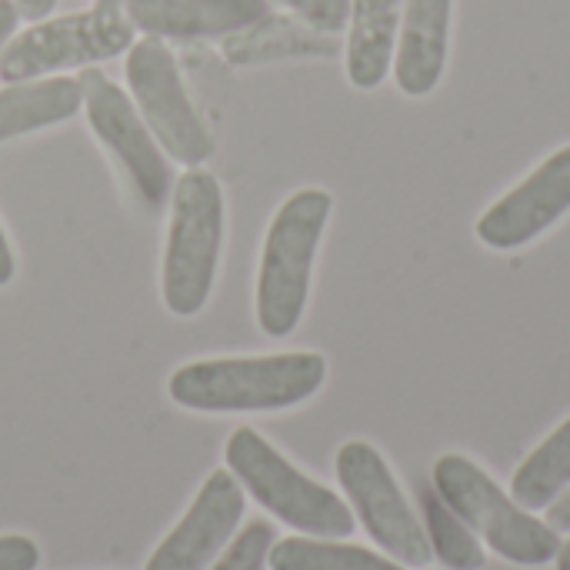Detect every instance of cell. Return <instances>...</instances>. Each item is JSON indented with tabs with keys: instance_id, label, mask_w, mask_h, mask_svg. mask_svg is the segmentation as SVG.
Here are the masks:
<instances>
[{
	"instance_id": "6da1fadb",
	"label": "cell",
	"mask_w": 570,
	"mask_h": 570,
	"mask_svg": "<svg viewBox=\"0 0 570 570\" xmlns=\"http://www.w3.org/2000/svg\"><path fill=\"white\" fill-rule=\"evenodd\" d=\"M324 377L327 361L314 351L217 357L177 367L167 381V394L174 404L197 414L287 411L311 401L324 387Z\"/></svg>"
},
{
	"instance_id": "7a4b0ae2",
	"label": "cell",
	"mask_w": 570,
	"mask_h": 570,
	"mask_svg": "<svg viewBox=\"0 0 570 570\" xmlns=\"http://www.w3.org/2000/svg\"><path fill=\"white\" fill-rule=\"evenodd\" d=\"M331 210L334 200L327 190L304 187L274 214L257 271V324L267 337H287L301 324Z\"/></svg>"
},
{
	"instance_id": "3957f363",
	"label": "cell",
	"mask_w": 570,
	"mask_h": 570,
	"mask_svg": "<svg viewBox=\"0 0 570 570\" xmlns=\"http://www.w3.org/2000/svg\"><path fill=\"white\" fill-rule=\"evenodd\" d=\"M224 458L237 484L281 524L307 538H327V541H341L354 534L357 518L351 504L337 498L331 488L297 471L254 428H237L227 441Z\"/></svg>"
},
{
	"instance_id": "277c9868",
	"label": "cell",
	"mask_w": 570,
	"mask_h": 570,
	"mask_svg": "<svg viewBox=\"0 0 570 570\" xmlns=\"http://www.w3.org/2000/svg\"><path fill=\"white\" fill-rule=\"evenodd\" d=\"M224 244V194L214 174L187 170L170 194V230L164 250V304L174 317L204 311Z\"/></svg>"
},
{
	"instance_id": "5b68a950",
	"label": "cell",
	"mask_w": 570,
	"mask_h": 570,
	"mask_svg": "<svg viewBox=\"0 0 570 570\" xmlns=\"http://www.w3.org/2000/svg\"><path fill=\"white\" fill-rule=\"evenodd\" d=\"M434 488L504 561L541 568L558 558L561 534L548 521L524 511L511 494L498 488V481H491L488 471H481L464 454H444L434 464Z\"/></svg>"
},
{
	"instance_id": "8992f818",
	"label": "cell",
	"mask_w": 570,
	"mask_h": 570,
	"mask_svg": "<svg viewBox=\"0 0 570 570\" xmlns=\"http://www.w3.org/2000/svg\"><path fill=\"white\" fill-rule=\"evenodd\" d=\"M130 43L134 23L127 17V0H97L83 13L40 20L20 37H13L0 53V80H37L63 67L117 57L130 50Z\"/></svg>"
},
{
	"instance_id": "52a82bcc",
	"label": "cell",
	"mask_w": 570,
	"mask_h": 570,
	"mask_svg": "<svg viewBox=\"0 0 570 570\" xmlns=\"http://www.w3.org/2000/svg\"><path fill=\"white\" fill-rule=\"evenodd\" d=\"M337 481L351 501V511L361 518L371 541L404 568H428L434 561L428 531L407 504L394 471L367 441H347L337 451Z\"/></svg>"
},
{
	"instance_id": "ba28073f",
	"label": "cell",
	"mask_w": 570,
	"mask_h": 570,
	"mask_svg": "<svg viewBox=\"0 0 570 570\" xmlns=\"http://www.w3.org/2000/svg\"><path fill=\"white\" fill-rule=\"evenodd\" d=\"M127 83L154 140L177 164L200 167L214 154V137L204 127L200 114L194 110L187 87L180 80V67L174 53L160 43V37H144L130 43Z\"/></svg>"
},
{
	"instance_id": "9c48e42d",
	"label": "cell",
	"mask_w": 570,
	"mask_h": 570,
	"mask_svg": "<svg viewBox=\"0 0 570 570\" xmlns=\"http://www.w3.org/2000/svg\"><path fill=\"white\" fill-rule=\"evenodd\" d=\"M77 83H80L87 120H90L94 134L117 157V164L124 167L137 197L150 210H160L174 194V170L164 160L160 144L154 140L140 110L114 80H107L94 67L80 70Z\"/></svg>"
},
{
	"instance_id": "30bf717a",
	"label": "cell",
	"mask_w": 570,
	"mask_h": 570,
	"mask_svg": "<svg viewBox=\"0 0 570 570\" xmlns=\"http://www.w3.org/2000/svg\"><path fill=\"white\" fill-rule=\"evenodd\" d=\"M570 210V144L534 167L518 187L494 200L481 220L478 237L494 250H518L551 230Z\"/></svg>"
},
{
	"instance_id": "8fae6325",
	"label": "cell",
	"mask_w": 570,
	"mask_h": 570,
	"mask_svg": "<svg viewBox=\"0 0 570 570\" xmlns=\"http://www.w3.org/2000/svg\"><path fill=\"white\" fill-rule=\"evenodd\" d=\"M240 518L244 488L230 471H214L144 570H207L237 534Z\"/></svg>"
},
{
	"instance_id": "7c38bea8",
	"label": "cell",
	"mask_w": 570,
	"mask_h": 570,
	"mask_svg": "<svg viewBox=\"0 0 570 570\" xmlns=\"http://www.w3.org/2000/svg\"><path fill=\"white\" fill-rule=\"evenodd\" d=\"M127 17L147 37H230L271 17L267 0H127Z\"/></svg>"
},
{
	"instance_id": "4fadbf2b",
	"label": "cell",
	"mask_w": 570,
	"mask_h": 570,
	"mask_svg": "<svg viewBox=\"0 0 570 570\" xmlns=\"http://www.w3.org/2000/svg\"><path fill=\"white\" fill-rule=\"evenodd\" d=\"M394 80L407 97H428L448 67L451 0H404Z\"/></svg>"
},
{
	"instance_id": "5bb4252c",
	"label": "cell",
	"mask_w": 570,
	"mask_h": 570,
	"mask_svg": "<svg viewBox=\"0 0 570 570\" xmlns=\"http://www.w3.org/2000/svg\"><path fill=\"white\" fill-rule=\"evenodd\" d=\"M404 0H351V33H347V77L361 90L384 83L397 30H401Z\"/></svg>"
},
{
	"instance_id": "9a60e30c",
	"label": "cell",
	"mask_w": 570,
	"mask_h": 570,
	"mask_svg": "<svg viewBox=\"0 0 570 570\" xmlns=\"http://www.w3.org/2000/svg\"><path fill=\"white\" fill-rule=\"evenodd\" d=\"M80 83L73 77L23 80L0 90V144L20 134L53 127L80 110Z\"/></svg>"
},
{
	"instance_id": "2e32d148",
	"label": "cell",
	"mask_w": 570,
	"mask_h": 570,
	"mask_svg": "<svg viewBox=\"0 0 570 570\" xmlns=\"http://www.w3.org/2000/svg\"><path fill=\"white\" fill-rule=\"evenodd\" d=\"M570 488V417L514 471L511 498L524 511H548Z\"/></svg>"
},
{
	"instance_id": "e0dca14e",
	"label": "cell",
	"mask_w": 570,
	"mask_h": 570,
	"mask_svg": "<svg viewBox=\"0 0 570 570\" xmlns=\"http://www.w3.org/2000/svg\"><path fill=\"white\" fill-rule=\"evenodd\" d=\"M271 570H407L384 554L327 538H281L267 558Z\"/></svg>"
},
{
	"instance_id": "ac0fdd59",
	"label": "cell",
	"mask_w": 570,
	"mask_h": 570,
	"mask_svg": "<svg viewBox=\"0 0 570 570\" xmlns=\"http://www.w3.org/2000/svg\"><path fill=\"white\" fill-rule=\"evenodd\" d=\"M421 514L431 554L448 570H481L488 564V554L478 541V534L468 528V521L438 494V488H421Z\"/></svg>"
},
{
	"instance_id": "d6986e66",
	"label": "cell",
	"mask_w": 570,
	"mask_h": 570,
	"mask_svg": "<svg viewBox=\"0 0 570 570\" xmlns=\"http://www.w3.org/2000/svg\"><path fill=\"white\" fill-rule=\"evenodd\" d=\"M274 541H277L274 524L250 521L237 538H230V544L217 554V561L207 570H264Z\"/></svg>"
},
{
	"instance_id": "ffe728a7",
	"label": "cell",
	"mask_w": 570,
	"mask_h": 570,
	"mask_svg": "<svg viewBox=\"0 0 570 570\" xmlns=\"http://www.w3.org/2000/svg\"><path fill=\"white\" fill-rule=\"evenodd\" d=\"M287 3L301 20H307L314 30L337 33L351 20V0H281Z\"/></svg>"
},
{
	"instance_id": "44dd1931",
	"label": "cell",
	"mask_w": 570,
	"mask_h": 570,
	"mask_svg": "<svg viewBox=\"0 0 570 570\" xmlns=\"http://www.w3.org/2000/svg\"><path fill=\"white\" fill-rule=\"evenodd\" d=\"M40 564V548L23 538V534H7L0 538V570H37Z\"/></svg>"
},
{
	"instance_id": "7402d4cb",
	"label": "cell",
	"mask_w": 570,
	"mask_h": 570,
	"mask_svg": "<svg viewBox=\"0 0 570 570\" xmlns=\"http://www.w3.org/2000/svg\"><path fill=\"white\" fill-rule=\"evenodd\" d=\"M548 524L558 531V534H570V488L548 508Z\"/></svg>"
},
{
	"instance_id": "603a6c76",
	"label": "cell",
	"mask_w": 570,
	"mask_h": 570,
	"mask_svg": "<svg viewBox=\"0 0 570 570\" xmlns=\"http://www.w3.org/2000/svg\"><path fill=\"white\" fill-rule=\"evenodd\" d=\"M17 20H20L17 3H13V0H0V53H3V47L10 43V37H13V30H17Z\"/></svg>"
},
{
	"instance_id": "cb8c5ba5",
	"label": "cell",
	"mask_w": 570,
	"mask_h": 570,
	"mask_svg": "<svg viewBox=\"0 0 570 570\" xmlns=\"http://www.w3.org/2000/svg\"><path fill=\"white\" fill-rule=\"evenodd\" d=\"M13 3H17V13H20V17H27V20H43V17L53 10L57 0H13Z\"/></svg>"
},
{
	"instance_id": "d4e9b609",
	"label": "cell",
	"mask_w": 570,
	"mask_h": 570,
	"mask_svg": "<svg viewBox=\"0 0 570 570\" xmlns=\"http://www.w3.org/2000/svg\"><path fill=\"white\" fill-rule=\"evenodd\" d=\"M13 281V254H10V244H7V234L0 230V287Z\"/></svg>"
},
{
	"instance_id": "484cf974",
	"label": "cell",
	"mask_w": 570,
	"mask_h": 570,
	"mask_svg": "<svg viewBox=\"0 0 570 570\" xmlns=\"http://www.w3.org/2000/svg\"><path fill=\"white\" fill-rule=\"evenodd\" d=\"M558 570H570V541H561V551H558Z\"/></svg>"
}]
</instances>
